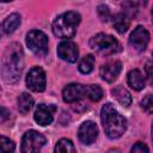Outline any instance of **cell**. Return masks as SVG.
<instances>
[{"instance_id": "obj_11", "label": "cell", "mask_w": 153, "mask_h": 153, "mask_svg": "<svg viewBox=\"0 0 153 153\" xmlns=\"http://www.w3.org/2000/svg\"><path fill=\"white\" fill-rule=\"evenodd\" d=\"M55 111H56V106L53 104H50V105L39 104L35 110L33 118L39 126L44 127V126H48L53 122Z\"/></svg>"}, {"instance_id": "obj_1", "label": "cell", "mask_w": 153, "mask_h": 153, "mask_svg": "<svg viewBox=\"0 0 153 153\" xmlns=\"http://www.w3.org/2000/svg\"><path fill=\"white\" fill-rule=\"evenodd\" d=\"M100 121L109 139H118L124 134L127 129L126 118L114 108L111 103L103 105L100 110Z\"/></svg>"}, {"instance_id": "obj_26", "label": "cell", "mask_w": 153, "mask_h": 153, "mask_svg": "<svg viewBox=\"0 0 153 153\" xmlns=\"http://www.w3.org/2000/svg\"><path fill=\"white\" fill-rule=\"evenodd\" d=\"M130 151H131L133 153H134V152H135V153H136V152H148L149 148H148L145 143H142V142H136V143L131 147Z\"/></svg>"}, {"instance_id": "obj_2", "label": "cell", "mask_w": 153, "mask_h": 153, "mask_svg": "<svg viewBox=\"0 0 153 153\" xmlns=\"http://www.w3.org/2000/svg\"><path fill=\"white\" fill-rule=\"evenodd\" d=\"M23 71V50L18 43H12L4 54L2 75L5 81L16 82Z\"/></svg>"}, {"instance_id": "obj_4", "label": "cell", "mask_w": 153, "mask_h": 153, "mask_svg": "<svg viewBox=\"0 0 153 153\" xmlns=\"http://www.w3.org/2000/svg\"><path fill=\"white\" fill-rule=\"evenodd\" d=\"M90 47L97 53L105 56L114 55L121 50L120 42L114 36L106 33H98L93 36L90 39Z\"/></svg>"}, {"instance_id": "obj_21", "label": "cell", "mask_w": 153, "mask_h": 153, "mask_svg": "<svg viewBox=\"0 0 153 153\" xmlns=\"http://www.w3.org/2000/svg\"><path fill=\"white\" fill-rule=\"evenodd\" d=\"M55 152H62V153H74L75 147L73 142L68 139H61L57 141L55 146Z\"/></svg>"}, {"instance_id": "obj_27", "label": "cell", "mask_w": 153, "mask_h": 153, "mask_svg": "<svg viewBox=\"0 0 153 153\" xmlns=\"http://www.w3.org/2000/svg\"><path fill=\"white\" fill-rule=\"evenodd\" d=\"M145 69H146V74H147V76L153 81V61L147 62Z\"/></svg>"}, {"instance_id": "obj_13", "label": "cell", "mask_w": 153, "mask_h": 153, "mask_svg": "<svg viewBox=\"0 0 153 153\" xmlns=\"http://www.w3.org/2000/svg\"><path fill=\"white\" fill-rule=\"evenodd\" d=\"M84 96H85V86L76 82H72L67 85L62 91V98L66 103L79 102Z\"/></svg>"}, {"instance_id": "obj_22", "label": "cell", "mask_w": 153, "mask_h": 153, "mask_svg": "<svg viewBox=\"0 0 153 153\" xmlns=\"http://www.w3.org/2000/svg\"><path fill=\"white\" fill-rule=\"evenodd\" d=\"M16 149V145L12 140H10L6 136H1L0 139V151L4 153H11Z\"/></svg>"}, {"instance_id": "obj_16", "label": "cell", "mask_w": 153, "mask_h": 153, "mask_svg": "<svg viewBox=\"0 0 153 153\" xmlns=\"http://www.w3.org/2000/svg\"><path fill=\"white\" fill-rule=\"evenodd\" d=\"M20 25V16L18 13H12L10 14L4 22H2V25H1V29H2V32L5 35H10L12 33L13 31H16V29Z\"/></svg>"}, {"instance_id": "obj_32", "label": "cell", "mask_w": 153, "mask_h": 153, "mask_svg": "<svg viewBox=\"0 0 153 153\" xmlns=\"http://www.w3.org/2000/svg\"><path fill=\"white\" fill-rule=\"evenodd\" d=\"M152 18H153V8H152Z\"/></svg>"}, {"instance_id": "obj_15", "label": "cell", "mask_w": 153, "mask_h": 153, "mask_svg": "<svg viewBox=\"0 0 153 153\" xmlns=\"http://www.w3.org/2000/svg\"><path fill=\"white\" fill-rule=\"evenodd\" d=\"M112 25L118 33H124L130 26V17L124 12L117 13L112 18Z\"/></svg>"}, {"instance_id": "obj_20", "label": "cell", "mask_w": 153, "mask_h": 153, "mask_svg": "<svg viewBox=\"0 0 153 153\" xmlns=\"http://www.w3.org/2000/svg\"><path fill=\"white\" fill-rule=\"evenodd\" d=\"M93 66H94V57H93V55L88 54L85 57H82V60L80 61V63H79V71L82 74H88V73L92 72Z\"/></svg>"}, {"instance_id": "obj_28", "label": "cell", "mask_w": 153, "mask_h": 153, "mask_svg": "<svg viewBox=\"0 0 153 153\" xmlns=\"http://www.w3.org/2000/svg\"><path fill=\"white\" fill-rule=\"evenodd\" d=\"M7 115H10V112H8L5 108H1V121H2V122L5 121V118L7 117Z\"/></svg>"}, {"instance_id": "obj_19", "label": "cell", "mask_w": 153, "mask_h": 153, "mask_svg": "<svg viewBox=\"0 0 153 153\" xmlns=\"http://www.w3.org/2000/svg\"><path fill=\"white\" fill-rule=\"evenodd\" d=\"M85 97H87L92 102H98L103 97V90L99 85H87L85 86Z\"/></svg>"}, {"instance_id": "obj_8", "label": "cell", "mask_w": 153, "mask_h": 153, "mask_svg": "<svg viewBox=\"0 0 153 153\" xmlns=\"http://www.w3.org/2000/svg\"><path fill=\"white\" fill-rule=\"evenodd\" d=\"M149 42V33L143 26H136L129 37V44L136 51H143Z\"/></svg>"}, {"instance_id": "obj_3", "label": "cell", "mask_w": 153, "mask_h": 153, "mask_svg": "<svg viewBox=\"0 0 153 153\" xmlns=\"http://www.w3.org/2000/svg\"><path fill=\"white\" fill-rule=\"evenodd\" d=\"M80 19H81L80 14L73 11L57 16L51 25L54 35L62 39L72 38L75 35L76 26L79 25Z\"/></svg>"}, {"instance_id": "obj_24", "label": "cell", "mask_w": 153, "mask_h": 153, "mask_svg": "<svg viewBox=\"0 0 153 153\" xmlns=\"http://www.w3.org/2000/svg\"><path fill=\"white\" fill-rule=\"evenodd\" d=\"M97 13H98V17L100 18V20H103V22H108L111 17L110 10L105 5H99L98 8H97Z\"/></svg>"}, {"instance_id": "obj_30", "label": "cell", "mask_w": 153, "mask_h": 153, "mask_svg": "<svg viewBox=\"0 0 153 153\" xmlns=\"http://www.w3.org/2000/svg\"><path fill=\"white\" fill-rule=\"evenodd\" d=\"M152 141H153V123H152Z\"/></svg>"}, {"instance_id": "obj_18", "label": "cell", "mask_w": 153, "mask_h": 153, "mask_svg": "<svg viewBox=\"0 0 153 153\" xmlns=\"http://www.w3.org/2000/svg\"><path fill=\"white\" fill-rule=\"evenodd\" d=\"M17 104H18V110H19V112H22L23 115H25V114H27V112L32 109L33 98H32L29 93L24 92V93H22V94L18 97Z\"/></svg>"}, {"instance_id": "obj_25", "label": "cell", "mask_w": 153, "mask_h": 153, "mask_svg": "<svg viewBox=\"0 0 153 153\" xmlns=\"http://www.w3.org/2000/svg\"><path fill=\"white\" fill-rule=\"evenodd\" d=\"M123 12L126 14H128L129 17H133V16H136V4L133 1V2H126L123 5Z\"/></svg>"}, {"instance_id": "obj_12", "label": "cell", "mask_w": 153, "mask_h": 153, "mask_svg": "<svg viewBox=\"0 0 153 153\" xmlns=\"http://www.w3.org/2000/svg\"><path fill=\"white\" fill-rule=\"evenodd\" d=\"M121 69H122V63L117 60H112L103 65L100 67L99 73L103 80H105L106 82H112L117 79L118 74L121 73Z\"/></svg>"}, {"instance_id": "obj_29", "label": "cell", "mask_w": 153, "mask_h": 153, "mask_svg": "<svg viewBox=\"0 0 153 153\" xmlns=\"http://www.w3.org/2000/svg\"><path fill=\"white\" fill-rule=\"evenodd\" d=\"M135 4H139V5H141V6H145L146 5V2H147V0H133Z\"/></svg>"}, {"instance_id": "obj_6", "label": "cell", "mask_w": 153, "mask_h": 153, "mask_svg": "<svg viewBox=\"0 0 153 153\" xmlns=\"http://www.w3.org/2000/svg\"><path fill=\"white\" fill-rule=\"evenodd\" d=\"M45 143V137L37 130H27L22 139V148L23 153H33L38 152Z\"/></svg>"}, {"instance_id": "obj_23", "label": "cell", "mask_w": 153, "mask_h": 153, "mask_svg": "<svg viewBox=\"0 0 153 153\" xmlns=\"http://www.w3.org/2000/svg\"><path fill=\"white\" fill-rule=\"evenodd\" d=\"M141 106L146 112L153 114V94H147L141 100Z\"/></svg>"}, {"instance_id": "obj_5", "label": "cell", "mask_w": 153, "mask_h": 153, "mask_svg": "<svg viewBox=\"0 0 153 153\" xmlns=\"http://www.w3.org/2000/svg\"><path fill=\"white\" fill-rule=\"evenodd\" d=\"M26 44L29 49L36 55H44L48 53V37L43 31H29L26 35Z\"/></svg>"}, {"instance_id": "obj_17", "label": "cell", "mask_w": 153, "mask_h": 153, "mask_svg": "<svg viewBox=\"0 0 153 153\" xmlns=\"http://www.w3.org/2000/svg\"><path fill=\"white\" fill-rule=\"evenodd\" d=\"M114 98L122 105V106H129L131 104V96L128 92L127 88H124L123 86H116L112 91H111Z\"/></svg>"}, {"instance_id": "obj_7", "label": "cell", "mask_w": 153, "mask_h": 153, "mask_svg": "<svg viewBox=\"0 0 153 153\" xmlns=\"http://www.w3.org/2000/svg\"><path fill=\"white\" fill-rule=\"evenodd\" d=\"M26 85L33 92H42L45 90L47 78L45 73L41 67H32L26 76Z\"/></svg>"}, {"instance_id": "obj_31", "label": "cell", "mask_w": 153, "mask_h": 153, "mask_svg": "<svg viewBox=\"0 0 153 153\" xmlns=\"http://www.w3.org/2000/svg\"><path fill=\"white\" fill-rule=\"evenodd\" d=\"M2 2H8V1H12V0H1Z\"/></svg>"}, {"instance_id": "obj_9", "label": "cell", "mask_w": 153, "mask_h": 153, "mask_svg": "<svg viewBox=\"0 0 153 153\" xmlns=\"http://www.w3.org/2000/svg\"><path fill=\"white\" fill-rule=\"evenodd\" d=\"M57 55L61 60L67 62H75L79 56V49L78 45L72 41H63L57 45Z\"/></svg>"}, {"instance_id": "obj_14", "label": "cell", "mask_w": 153, "mask_h": 153, "mask_svg": "<svg viewBox=\"0 0 153 153\" xmlns=\"http://www.w3.org/2000/svg\"><path fill=\"white\" fill-rule=\"evenodd\" d=\"M127 81L128 85L135 90V91H140L145 87V76L142 75V73L139 69H131L128 75H127Z\"/></svg>"}, {"instance_id": "obj_10", "label": "cell", "mask_w": 153, "mask_h": 153, "mask_svg": "<svg viewBox=\"0 0 153 153\" xmlns=\"http://www.w3.org/2000/svg\"><path fill=\"white\" fill-rule=\"evenodd\" d=\"M98 136V128L94 122L92 121H85L81 123L78 130V137L84 145H91L96 141Z\"/></svg>"}]
</instances>
